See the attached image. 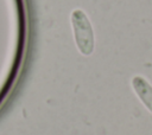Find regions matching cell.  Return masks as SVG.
Masks as SVG:
<instances>
[{"label":"cell","instance_id":"6da1fadb","mask_svg":"<svg viewBox=\"0 0 152 135\" xmlns=\"http://www.w3.org/2000/svg\"><path fill=\"white\" fill-rule=\"evenodd\" d=\"M71 25L78 51L83 56L91 54L95 46V39L91 24L87 14L81 9H74L71 13Z\"/></svg>","mask_w":152,"mask_h":135},{"label":"cell","instance_id":"7a4b0ae2","mask_svg":"<svg viewBox=\"0 0 152 135\" xmlns=\"http://www.w3.org/2000/svg\"><path fill=\"white\" fill-rule=\"evenodd\" d=\"M132 85L140 98V101L148 108L150 111H152V86L151 84L142 77L135 76L132 79Z\"/></svg>","mask_w":152,"mask_h":135}]
</instances>
